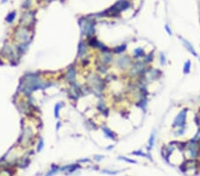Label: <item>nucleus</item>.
<instances>
[{
	"mask_svg": "<svg viewBox=\"0 0 200 176\" xmlns=\"http://www.w3.org/2000/svg\"><path fill=\"white\" fill-rule=\"evenodd\" d=\"M113 52L112 50L107 51V52H101V54L100 56V62L105 65L110 64L113 61Z\"/></svg>",
	"mask_w": 200,
	"mask_h": 176,
	"instance_id": "nucleus-7",
	"label": "nucleus"
},
{
	"mask_svg": "<svg viewBox=\"0 0 200 176\" xmlns=\"http://www.w3.org/2000/svg\"><path fill=\"white\" fill-rule=\"evenodd\" d=\"M103 173H108L110 174H117V173H119V171H107V170H104Z\"/></svg>",
	"mask_w": 200,
	"mask_h": 176,
	"instance_id": "nucleus-25",
	"label": "nucleus"
},
{
	"mask_svg": "<svg viewBox=\"0 0 200 176\" xmlns=\"http://www.w3.org/2000/svg\"><path fill=\"white\" fill-rule=\"evenodd\" d=\"M78 50H79V55H82V54H84L85 52V46L84 45V44L82 42L79 45Z\"/></svg>",
	"mask_w": 200,
	"mask_h": 176,
	"instance_id": "nucleus-20",
	"label": "nucleus"
},
{
	"mask_svg": "<svg viewBox=\"0 0 200 176\" xmlns=\"http://www.w3.org/2000/svg\"><path fill=\"white\" fill-rule=\"evenodd\" d=\"M155 140H156V131H153V132L150 133V139H149V142H148V151L151 150L152 148L154 147Z\"/></svg>",
	"mask_w": 200,
	"mask_h": 176,
	"instance_id": "nucleus-13",
	"label": "nucleus"
},
{
	"mask_svg": "<svg viewBox=\"0 0 200 176\" xmlns=\"http://www.w3.org/2000/svg\"><path fill=\"white\" fill-rule=\"evenodd\" d=\"M178 38L180 40V42L183 43V46L186 48V50L190 52V54L191 55H193V56L196 57V58H199V55H198V54L197 52L195 47L193 46V45H192L189 40H187L186 38H183V37H180V36H178Z\"/></svg>",
	"mask_w": 200,
	"mask_h": 176,
	"instance_id": "nucleus-6",
	"label": "nucleus"
},
{
	"mask_svg": "<svg viewBox=\"0 0 200 176\" xmlns=\"http://www.w3.org/2000/svg\"><path fill=\"white\" fill-rule=\"evenodd\" d=\"M194 122H195V124L197 125V127H199V126H200V117H199L198 115H197V116L195 117V118H194Z\"/></svg>",
	"mask_w": 200,
	"mask_h": 176,
	"instance_id": "nucleus-22",
	"label": "nucleus"
},
{
	"mask_svg": "<svg viewBox=\"0 0 200 176\" xmlns=\"http://www.w3.org/2000/svg\"><path fill=\"white\" fill-rule=\"evenodd\" d=\"M80 25L82 27V31H85L87 37H91L94 34V22L89 19L85 20V23L80 22Z\"/></svg>",
	"mask_w": 200,
	"mask_h": 176,
	"instance_id": "nucleus-4",
	"label": "nucleus"
},
{
	"mask_svg": "<svg viewBox=\"0 0 200 176\" xmlns=\"http://www.w3.org/2000/svg\"><path fill=\"white\" fill-rule=\"evenodd\" d=\"M186 133V127H179V128H175L173 132L174 137H181L183 136Z\"/></svg>",
	"mask_w": 200,
	"mask_h": 176,
	"instance_id": "nucleus-15",
	"label": "nucleus"
},
{
	"mask_svg": "<svg viewBox=\"0 0 200 176\" xmlns=\"http://www.w3.org/2000/svg\"><path fill=\"white\" fill-rule=\"evenodd\" d=\"M57 171H58V168H57V169H54V170H52V171L49 172V173H48V174H47L46 176H52V175H53L54 173H55Z\"/></svg>",
	"mask_w": 200,
	"mask_h": 176,
	"instance_id": "nucleus-26",
	"label": "nucleus"
},
{
	"mask_svg": "<svg viewBox=\"0 0 200 176\" xmlns=\"http://www.w3.org/2000/svg\"><path fill=\"white\" fill-rule=\"evenodd\" d=\"M126 48H127V45L125 44H122V45H119L114 47L112 49V52H113L114 54L121 55V54H123L124 52H125Z\"/></svg>",
	"mask_w": 200,
	"mask_h": 176,
	"instance_id": "nucleus-10",
	"label": "nucleus"
},
{
	"mask_svg": "<svg viewBox=\"0 0 200 176\" xmlns=\"http://www.w3.org/2000/svg\"><path fill=\"white\" fill-rule=\"evenodd\" d=\"M14 16H15V13L14 12H13V13H11L9 15H8V18H7V22H11L13 20V18H14Z\"/></svg>",
	"mask_w": 200,
	"mask_h": 176,
	"instance_id": "nucleus-23",
	"label": "nucleus"
},
{
	"mask_svg": "<svg viewBox=\"0 0 200 176\" xmlns=\"http://www.w3.org/2000/svg\"><path fill=\"white\" fill-rule=\"evenodd\" d=\"M148 69H149V66L143 61H136L130 67L128 74L132 78H135V77L141 78L146 75Z\"/></svg>",
	"mask_w": 200,
	"mask_h": 176,
	"instance_id": "nucleus-1",
	"label": "nucleus"
},
{
	"mask_svg": "<svg viewBox=\"0 0 200 176\" xmlns=\"http://www.w3.org/2000/svg\"><path fill=\"white\" fill-rule=\"evenodd\" d=\"M132 155L134 156H144V157H147V153H144L142 150H136V151H133Z\"/></svg>",
	"mask_w": 200,
	"mask_h": 176,
	"instance_id": "nucleus-18",
	"label": "nucleus"
},
{
	"mask_svg": "<svg viewBox=\"0 0 200 176\" xmlns=\"http://www.w3.org/2000/svg\"><path fill=\"white\" fill-rule=\"evenodd\" d=\"M188 112H189V108L184 107L181 109L173 120L172 128L175 129V128H179V127H187Z\"/></svg>",
	"mask_w": 200,
	"mask_h": 176,
	"instance_id": "nucleus-2",
	"label": "nucleus"
},
{
	"mask_svg": "<svg viewBox=\"0 0 200 176\" xmlns=\"http://www.w3.org/2000/svg\"><path fill=\"white\" fill-rule=\"evenodd\" d=\"M191 66H192L191 61H190V60H187V61L184 62L183 68V74L189 75V74L190 73V71H191Z\"/></svg>",
	"mask_w": 200,
	"mask_h": 176,
	"instance_id": "nucleus-12",
	"label": "nucleus"
},
{
	"mask_svg": "<svg viewBox=\"0 0 200 176\" xmlns=\"http://www.w3.org/2000/svg\"><path fill=\"white\" fill-rule=\"evenodd\" d=\"M145 54H145L144 50L141 47H137L134 51V58L136 59V60H138L140 58H143Z\"/></svg>",
	"mask_w": 200,
	"mask_h": 176,
	"instance_id": "nucleus-11",
	"label": "nucleus"
},
{
	"mask_svg": "<svg viewBox=\"0 0 200 176\" xmlns=\"http://www.w3.org/2000/svg\"><path fill=\"white\" fill-rule=\"evenodd\" d=\"M199 128H200V126H199Z\"/></svg>",
	"mask_w": 200,
	"mask_h": 176,
	"instance_id": "nucleus-28",
	"label": "nucleus"
},
{
	"mask_svg": "<svg viewBox=\"0 0 200 176\" xmlns=\"http://www.w3.org/2000/svg\"><path fill=\"white\" fill-rule=\"evenodd\" d=\"M62 107V104L60 103V104H57L56 105V107H55V116H56V117H58V112H59V109Z\"/></svg>",
	"mask_w": 200,
	"mask_h": 176,
	"instance_id": "nucleus-24",
	"label": "nucleus"
},
{
	"mask_svg": "<svg viewBox=\"0 0 200 176\" xmlns=\"http://www.w3.org/2000/svg\"><path fill=\"white\" fill-rule=\"evenodd\" d=\"M42 147H43V140H40V142H39V144H38V151H40V150H41V149H42Z\"/></svg>",
	"mask_w": 200,
	"mask_h": 176,
	"instance_id": "nucleus-27",
	"label": "nucleus"
},
{
	"mask_svg": "<svg viewBox=\"0 0 200 176\" xmlns=\"http://www.w3.org/2000/svg\"><path fill=\"white\" fill-rule=\"evenodd\" d=\"M159 63L161 66H166V63H167V59H166V56L165 54V52H161L159 54Z\"/></svg>",
	"mask_w": 200,
	"mask_h": 176,
	"instance_id": "nucleus-16",
	"label": "nucleus"
},
{
	"mask_svg": "<svg viewBox=\"0 0 200 176\" xmlns=\"http://www.w3.org/2000/svg\"><path fill=\"white\" fill-rule=\"evenodd\" d=\"M165 30H166V32L168 34V36H173V32H172V29L170 28V26L168 25V24H166L165 25Z\"/></svg>",
	"mask_w": 200,
	"mask_h": 176,
	"instance_id": "nucleus-21",
	"label": "nucleus"
},
{
	"mask_svg": "<svg viewBox=\"0 0 200 176\" xmlns=\"http://www.w3.org/2000/svg\"><path fill=\"white\" fill-rule=\"evenodd\" d=\"M67 78L69 80V81H72L75 79V69L73 68H71L69 71H68V74H67Z\"/></svg>",
	"mask_w": 200,
	"mask_h": 176,
	"instance_id": "nucleus-17",
	"label": "nucleus"
},
{
	"mask_svg": "<svg viewBox=\"0 0 200 176\" xmlns=\"http://www.w3.org/2000/svg\"><path fill=\"white\" fill-rule=\"evenodd\" d=\"M118 158H119L120 160H124V161H125V162H128V163H132V164H136V163H137L136 161H134V160H132V159H130V158L126 157V156H119Z\"/></svg>",
	"mask_w": 200,
	"mask_h": 176,
	"instance_id": "nucleus-19",
	"label": "nucleus"
},
{
	"mask_svg": "<svg viewBox=\"0 0 200 176\" xmlns=\"http://www.w3.org/2000/svg\"><path fill=\"white\" fill-rule=\"evenodd\" d=\"M102 130H103V133H105L106 137L110 138L111 140H116V134L114 132H112L110 128H108L107 126H104L102 127Z\"/></svg>",
	"mask_w": 200,
	"mask_h": 176,
	"instance_id": "nucleus-14",
	"label": "nucleus"
},
{
	"mask_svg": "<svg viewBox=\"0 0 200 176\" xmlns=\"http://www.w3.org/2000/svg\"><path fill=\"white\" fill-rule=\"evenodd\" d=\"M16 38L18 40H20L23 43L27 42L29 40V31L24 28L18 29L16 32Z\"/></svg>",
	"mask_w": 200,
	"mask_h": 176,
	"instance_id": "nucleus-8",
	"label": "nucleus"
},
{
	"mask_svg": "<svg viewBox=\"0 0 200 176\" xmlns=\"http://www.w3.org/2000/svg\"><path fill=\"white\" fill-rule=\"evenodd\" d=\"M154 59H155V52H154V51H152V52H148V54H145L144 57L142 58V61L147 65H149L154 61Z\"/></svg>",
	"mask_w": 200,
	"mask_h": 176,
	"instance_id": "nucleus-9",
	"label": "nucleus"
},
{
	"mask_svg": "<svg viewBox=\"0 0 200 176\" xmlns=\"http://www.w3.org/2000/svg\"><path fill=\"white\" fill-rule=\"evenodd\" d=\"M133 63L134 62L132 61V58L126 54H121L118 58L116 59V65L122 69H126L130 68Z\"/></svg>",
	"mask_w": 200,
	"mask_h": 176,
	"instance_id": "nucleus-3",
	"label": "nucleus"
},
{
	"mask_svg": "<svg viewBox=\"0 0 200 176\" xmlns=\"http://www.w3.org/2000/svg\"><path fill=\"white\" fill-rule=\"evenodd\" d=\"M162 76V71L158 68H153L149 67V69L145 75V78L147 81H154L159 79V78Z\"/></svg>",
	"mask_w": 200,
	"mask_h": 176,
	"instance_id": "nucleus-5",
	"label": "nucleus"
}]
</instances>
